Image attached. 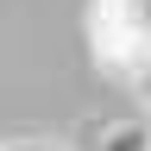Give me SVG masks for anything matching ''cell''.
Instances as JSON below:
<instances>
[{
	"mask_svg": "<svg viewBox=\"0 0 151 151\" xmlns=\"http://www.w3.org/2000/svg\"><path fill=\"white\" fill-rule=\"evenodd\" d=\"M94 151H151V113H120L94 126Z\"/></svg>",
	"mask_w": 151,
	"mask_h": 151,
	"instance_id": "2",
	"label": "cell"
},
{
	"mask_svg": "<svg viewBox=\"0 0 151 151\" xmlns=\"http://www.w3.org/2000/svg\"><path fill=\"white\" fill-rule=\"evenodd\" d=\"M132 88H139V101H145V107H151V63H145V69H139V82H132Z\"/></svg>",
	"mask_w": 151,
	"mask_h": 151,
	"instance_id": "4",
	"label": "cell"
},
{
	"mask_svg": "<svg viewBox=\"0 0 151 151\" xmlns=\"http://www.w3.org/2000/svg\"><path fill=\"white\" fill-rule=\"evenodd\" d=\"M82 44L113 82H139V69L151 63V6L145 0H88Z\"/></svg>",
	"mask_w": 151,
	"mask_h": 151,
	"instance_id": "1",
	"label": "cell"
},
{
	"mask_svg": "<svg viewBox=\"0 0 151 151\" xmlns=\"http://www.w3.org/2000/svg\"><path fill=\"white\" fill-rule=\"evenodd\" d=\"M6 151H63V145H50V139H6Z\"/></svg>",
	"mask_w": 151,
	"mask_h": 151,
	"instance_id": "3",
	"label": "cell"
},
{
	"mask_svg": "<svg viewBox=\"0 0 151 151\" xmlns=\"http://www.w3.org/2000/svg\"><path fill=\"white\" fill-rule=\"evenodd\" d=\"M0 151H6V139H0Z\"/></svg>",
	"mask_w": 151,
	"mask_h": 151,
	"instance_id": "5",
	"label": "cell"
}]
</instances>
